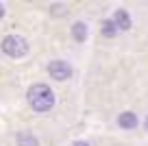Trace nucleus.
I'll return each instance as SVG.
<instances>
[{"label": "nucleus", "instance_id": "39448f33", "mask_svg": "<svg viewBox=\"0 0 148 146\" xmlns=\"http://www.w3.org/2000/svg\"><path fill=\"white\" fill-rule=\"evenodd\" d=\"M118 124H120L122 129H135L137 127V116H135L133 111H124V114H120V118H118Z\"/></svg>", "mask_w": 148, "mask_h": 146}, {"label": "nucleus", "instance_id": "9b49d317", "mask_svg": "<svg viewBox=\"0 0 148 146\" xmlns=\"http://www.w3.org/2000/svg\"><path fill=\"white\" fill-rule=\"evenodd\" d=\"M2 15H5V7L0 5V18H2Z\"/></svg>", "mask_w": 148, "mask_h": 146}, {"label": "nucleus", "instance_id": "7ed1b4c3", "mask_svg": "<svg viewBox=\"0 0 148 146\" xmlns=\"http://www.w3.org/2000/svg\"><path fill=\"white\" fill-rule=\"evenodd\" d=\"M48 74H50L55 81H68V79L72 76V68H70V63H65V61H50Z\"/></svg>", "mask_w": 148, "mask_h": 146}, {"label": "nucleus", "instance_id": "0eeeda50", "mask_svg": "<svg viewBox=\"0 0 148 146\" xmlns=\"http://www.w3.org/2000/svg\"><path fill=\"white\" fill-rule=\"evenodd\" d=\"M39 142H37V137L33 135V133H18V146H37Z\"/></svg>", "mask_w": 148, "mask_h": 146}, {"label": "nucleus", "instance_id": "1a4fd4ad", "mask_svg": "<svg viewBox=\"0 0 148 146\" xmlns=\"http://www.w3.org/2000/svg\"><path fill=\"white\" fill-rule=\"evenodd\" d=\"M52 13H55V15H65L68 11H65V7H61V5H55V7H52Z\"/></svg>", "mask_w": 148, "mask_h": 146}, {"label": "nucleus", "instance_id": "f8f14e48", "mask_svg": "<svg viewBox=\"0 0 148 146\" xmlns=\"http://www.w3.org/2000/svg\"><path fill=\"white\" fill-rule=\"evenodd\" d=\"M144 127H146V131H148V118H146V122H144Z\"/></svg>", "mask_w": 148, "mask_h": 146}, {"label": "nucleus", "instance_id": "423d86ee", "mask_svg": "<svg viewBox=\"0 0 148 146\" xmlns=\"http://www.w3.org/2000/svg\"><path fill=\"white\" fill-rule=\"evenodd\" d=\"M72 37L76 41H85V37H87V26H85L83 22H74L72 24Z\"/></svg>", "mask_w": 148, "mask_h": 146}, {"label": "nucleus", "instance_id": "6e6552de", "mask_svg": "<svg viewBox=\"0 0 148 146\" xmlns=\"http://www.w3.org/2000/svg\"><path fill=\"white\" fill-rule=\"evenodd\" d=\"M116 33H118V26L113 24V20H105L102 22V35L105 37H116Z\"/></svg>", "mask_w": 148, "mask_h": 146}, {"label": "nucleus", "instance_id": "9d476101", "mask_svg": "<svg viewBox=\"0 0 148 146\" xmlns=\"http://www.w3.org/2000/svg\"><path fill=\"white\" fill-rule=\"evenodd\" d=\"M72 146H89V144H87V142H74Z\"/></svg>", "mask_w": 148, "mask_h": 146}, {"label": "nucleus", "instance_id": "f257e3e1", "mask_svg": "<svg viewBox=\"0 0 148 146\" xmlns=\"http://www.w3.org/2000/svg\"><path fill=\"white\" fill-rule=\"evenodd\" d=\"M26 98H28V105H31L35 111H39V114L50 111L52 105H55V92H52L48 85H44V83L33 85L31 90H28Z\"/></svg>", "mask_w": 148, "mask_h": 146}, {"label": "nucleus", "instance_id": "20e7f679", "mask_svg": "<svg viewBox=\"0 0 148 146\" xmlns=\"http://www.w3.org/2000/svg\"><path fill=\"white\" fill-rule=\"evenodd\" d=\"M113 24H116L120 31H129L131 28V15H129V11H124V9H118L116 11V15H113Z\"/></svg>", "mask_w": 148, "mask_h": 146}, {"label": "nucleus", "instance_id": "f03ea898", "mask_svg": "<svg viewBox=\"0 0 148 146\" xmlns=\"http://www.w3.org/2000/svg\"><path fill=\"white\" fill-rule=\"evenodd\" d=\"M2 52L13 57V59L24 57L28 52V41L24 39V37H20V35H7L5 39H2Z\"/></svg>", "mask_w": 148, "mask_h": 146}]
</instances>
